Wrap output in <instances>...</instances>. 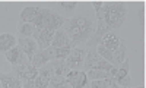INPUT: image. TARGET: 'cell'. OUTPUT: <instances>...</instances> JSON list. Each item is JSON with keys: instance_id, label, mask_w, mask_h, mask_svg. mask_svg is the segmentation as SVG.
Listing matches in <instances>:
<instances>
[{"instance_id": "obj_1", "label": "cell", "mask_w": 146, "mask_h": 88, "mask_svg": "<svg viewBox=\"0 0 146 88\" xmlns=\"http://www.w3.org/2000/svg\"><path fill=\"white\" fill-rule=\"evenodd\" d=\"M64 31L73 44L88 41L95 31L94 21L88 15H76L64 22Z\"/></svg>"}, {"instance_id": "obj_2", "label": "cell", "mask_w": 146, "mask_h": 88, "mask_svg": "<svg viewBox=\"0 0 146 88\" xmlns=\"http://www.w3.org/2000/svg\"><path fill=\"white\" fill-rule=\"evenodd\" d=\"M104 21L108 25V28L114 31L120 30L127 18V7L123 3H110L104 5Z\"/></svg>"}, {"instance_id": "obj_3", "label": "cell", "mask_w": 146, "mask_h": 88, "mask_svg": "<svg viewBox=\"0 0 146 88\" xmlns=\"http://www.w3.org/2000/svg\"><path fill=\"white\" fill-rule=\"evenodd\" d=\"M66 19L62 18L58 13L50 10V9H42L41 10V15L38 16V19L35 21V27H40V28H45V30H53L57 31L60 30L64 25Z\"/></svg>"}, {"instance_id": "obj_4", "label": "cell", "mask_w": 146, "mask_h": 88, "mask_svg": "<svg viewBox=\"0 0 146 88\" xmlns=\"http://www.w3.org/2000/svg\"><path fill=\"white\" fill-rule=\"evenodd\" d=\"M83 69L85 71H91V69H100V71H105L110 72L113 69V65H110L107 60H104L98 53H96V48L92 47L89 52H86V57L83 62Z\"/></svg>"}, {"instance_id": "obj_5", "label": "cell", "mask_w": 146, "mask_h": 88, "mask_svg": "<svg viewBox=\"0 0 146 88\" xmlns=\"http://www.w3.org/2000/svg\"><path fill=\"white\" fill-rule=\"evenodd\" d=\"M85 57H86V52H85L83 48L73 47L70 50L69 56L66 57V65L70 71H80L83 68Z\"/></svg>"}, {"instance_id": "obj_6", "label": "cell", "mask_w": 146, "mask_h": 88, "mask_svg": "<svg viewBox=\"0 0 146 88\" xmlns=\"http://www.w3.org/2000/svg\"><path fill=\"white\" fill-rule=\"evenodd\" d=\"M54 32L56 31H53V30H45V28L35 27L32 37H34V40L36 41V46H38L40 50H45V48H48L51 46Z\"/></svg>"}, {"instance_id": "obj_7", "label": "cell", "mask_w": 146, "mask_h": 88, "mask_svg": "<svg viewBox=\"0 0 146 88\" xmlns=\"http://www.w3.org/2000/svg\"><path fill=\"white\" fill-rule=\"evenodd\" d=\"M12 73L21 81H29V79H35L38 77V69L32 66L31 63H25V65L12 66Z\"/></svg>"}, {"instance_id": "obj_8", "label": "cell", "mask_w": 146, "mask_h": 88, "mask_svg": "<svg viewBox=\"0 0 146 88\" xmlns=\"http://www.w3.org/2000/svg\"><path fill=\"white\" fill-rule=\"evenodd\" d=\"M64 78L67 79L72 88H85L88 85L86 72H83V71H69Z\"/></svg>"}, {"instance_id": "obj_9", "label": "cell", "mask_w": 146, "mask_h": 88, "mask_svg": "<svg viewBox=\"0 0 146 88\" xmlns=\"http://www.w3.org/2000/svg\"><path fill=\"white\" fill-rule=\"evenodd\" d=\"M6 54V59H7V62L12 65V66H18V65H25V63H31V62L28 60V57H27V54L21 50V47L19 46H15L12 50H9L7 53H5Z\"/></svg>"}, {"instance_id": "obj_10", "label": "cell", "mask_w": 146, "mask_h": 88, "mask_svg": "<svg viewBox=\"0 0 146 88\" xmlns=\"http://www.w3.org/2000/svg\"><path fill=\"white\" fill-rule=\"evenodd\" d=\"M51 47H56V48H73L75 44H73L69 38V35L66 34L64 30H57L54 32V37H53V41H51Z\"/></svg>"}, {"instance_id": "obj_11", "label": "cell", "mask_w": 146, "mask_h": 88, "mask_svg": "<svg viewBox=\"0 0 146 88\" xmlns=\"http://www.w3.org/2000/svg\"><path fill=\"white\" fill-rule=\"evenodd\" d=\"M18 46L21 47V50L23 53L27 54L28 60L31 62L35 52L38 50V46H36V41L34 38H31V37H27V38H23V37H21V38L18 40Z\"/></svg>"}, {"instance_id": "obj_12", "label": "cell", "mask_w": 146, "mask_h": 88, "mask_svg": "<svg viewBox=\"0 0 146 88\" xmlns=\"http://www.w3.org/2000/svg\"><path fill=\"white\" fill-rule=\"evenodd\" d=\"M41 10L42 7H38V6H28L25 7L22 12H21V15H19V19L21 22H28V24H35V21L38 19V16L41 15Z\"/></svg>"}, {"instance_id": "obj_13", "label": "cell", "mask_w": 146, "mask_h": 88, "mask_svg": "<svg viewBox=\"0 0 146 88\" xmlns=\"http://www.w3.org/2000/svg\"><path fill=\"white\" fill-rule=\"evenodd\" d=\"M121 40L120 37L114 32V31H108L104 37H102V41H101V44L105 47V48H108V50H117L118 48V46L121 44Z\"/></svg>"}, {"instance_id": "obj_14", "label": "cell", "mask_w": 146, "mask_h": 88, "mask_svg": "<svg viewBox=\"0 0 146 88\" xmlns=\"http://www.w3.org/2000/svg\"><path fill=\"white\" fill-rule=\"evenodd\" d=\"M16 43H18V40L12 34H9V32L0 34V52L2 53H7L9 50H12L16 46Z\"/></svg>"}, {"instance_id": "obj_15", "label": "cell", "mask_w": 146, "mask_h": 88, "mask_svg": "<svg viewBox=\"0 0 146 88\" xmlns=\"http://www.w3.org/2000/svg\"><path fill=\"white\" fill-rule=\"evenodd\" d=\"M0 82L3 88H22V81L16 78L12 72L0 75Z\"/></svg>"}, {"instance_id": "obj_16", "label": "cell", "mask_w": 146, "mask_h": 88, "mask_svg": "<svg viewBox=\"0 0 146 88\" xmlns=\"http://www.w3.org/2000/svg\"><path fill=\"white\" fill-rule=\"evenodd\" d=\"M48 62H50V59H48V56H47V53H45V50H40V48H38V50L35 52L32 60H31V65L38 69V68L44 66L45 63H48Z\"/></svg>"}, {"instance_id": "obj_17", "label": "cell", "mask_w": 146, "mask_h": 88, "mask_svg": "<svg viewBox=\"0 0 146 88\" xmlns=\"http://www.w3.org/2000/svg\"><path fill=\"white\" fill-rule=\"evenodd\" d=\"M51 65L54 69L56 77H66V73L70 71L66 65V59H58V60H51Z\"/></svg>"}, {"instance_id": "obj_18", "label": "cell", "mask_w": 146, "mask_h": 88, "mask_svg": "<svg viewBox=\"0 0 146 88\" xmlns=\"http://www.w3.org/2000/svg\"><path fill=\"white\" fill-rule=\"evenodd\" d=\"M86 77H88V81H101V79L111 78V75H110V72H105V71L91 69L86 72Z\"/></svg>"}, {"instance_id": "obj_19", "label": "cell", "mask_w": 146, "mask_h": 88, "mask_svg": "<svg viewBox=\"0 0 146 88\" xmlns=\"http://www.w3.org/2000/svg\"><path fill=\"white\" fill-rule=\"evenodd\" d=\"M34 30H35V25H32V24L21 22V21L18 24V32H19L21 37H23V38H27V37H32Z\"/></svg>"}, {"instance_id": "obj_20", "label": "cell", "mask_w": 146, "mask_h": 88, "mask_svg": "<svg viewBox=\"0 0 146 88\" xmlns=\"http://www.w3.org/2000/svg\"><path fill=\"white\" fill-rule=\"evenodd\" d=\"M89 88H118V85L113 78H107L101 81H91Z\"/></svg>"}, {"instance_id": "obj_21", "label": "cell", "mask_w": 146, "mask_h": 88, "mask_svg": "<svg viewBox=\"0 0 146 88\" xmlns=\"http://www.w3.org/2000/svg\"><path fill=\"white\" fill-rule=\"evenodd\" d=\"M114 57H115L117 66H120L127 59V48H126V43L124 41H121V44L118 46V48L114 50Z\"/></svg>"}, {"instance_id": "obj_22", "label": "cell", "mask_w": 146, "mask_h": 88, "mask_svg": "<svg viewBox=\"0 0 146 88\" xmlns=\"http://www.w3.org/2000/svg\"><path fill=\"white\" fill-rule=\"evenodd\" d=\"M48 88H72L70 84L67 82V79L64 77H54L50 79V84H48Z\"/></svg>"}, {"instance_id": "obj_23", "label": "cell", "mask_w": 146, "mask_h": 88, "mask_svg": "<svg viewBox=\"0 0 146 88\" xmlns=\"http://www.w3.org/2000/svg\"><path fill=\"white\" fill-rule=\"evenodd\" d=\"M127 75H130L129 73V59H126L123 63H121L118 68H117V73H115V78H114V81H118V79H123V78H126Z\"/></svg>"}, {"instance_id": "obj_24", "label": "cell", "mask_w": 146, "mask_h": 88, "mask_svg": "<svg viewBox=\"0 0 146 88\" xmlns=\"http://www.w3.org/2000/svg\"><path fill=\"white\" fill-rule=\"evenodd\" d=\"M38 75L40 77H44L47 79H51L54 77V69H53V65L51 63H45L44 66H41L38 69Z\"/></svg>"}, {"instance_id": "obj_25", "label": "cell", "mask_w": 146, "mask_h": 88, "mask_svg": "<svg viewBox=\"0 0 146 88\" xmlns=\"http://www.w3.org/2000/svg\"><path fill=\"white\" fill-rule=\"evenodd\" d=\"M58 6H60V9H62L63 12H66L67 15H70L72 12L76 9L78 3H76V2H60Z\"/></svg>"}, {"instance_id": "obj_26", "label": "cell", "mask_w": 146, "mask_h": 88, "mask_svg": "<svg viewBox=\"0 0 146 88\" xmlns=\"http://www.w3.org/2000/svg\"><path fill=\"white\" fill-rule=\"evenodd\" d=\"M34 82H35V88H48V84H50V79H47V78H44V77H36L35 79H34Z\"/></svg>"}, {"instance_id": "obj_27", "label": "cell", "mask_w": 146, "mask_h": 88, "mask_svg": "<svg viewBox=\"0 0 146 88\" xmlns=\"http://www.w3.org/2000/svg\"><path fill=\"white\" fill-rule=\"evenodd\" d=\"M22 88H35V82H34V79H29V81H23V84H22Z\"/></svg>"}, {"instance_id": "obj_28", "label": "cell", "mask_w": 146, "mask_h": 88, "mask_svg": "<svg viewBox=\"0 0 146 88\" xmlns=\"http://www.w3.org/2000/svg\"><path fill=\"white\" fill-rule=\"evenodd\" d=\"M2 73H3V72H2V71H0V75H2Z\"/></svg>"}]
</instances>
